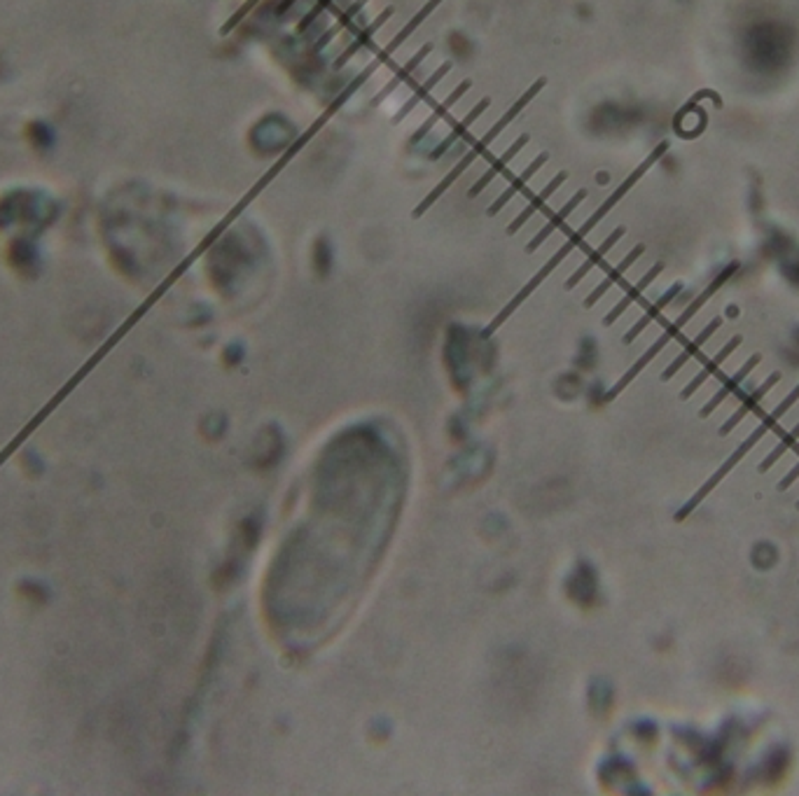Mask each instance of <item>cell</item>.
Here are the masks:
<instances>
[{
	"mask_svg": "<svg viewBox=\"0 0 799 796\" xmlns=\"http://www.w3.org/2000/svg\"><path fill=\"white\" fill-rule=\"evenodd\" d=\"M566 178H568V173L566 171H561V173H556V176L552 178V180H549V185H545V187L540 189V195H535L533 199L529 201V206L523 208L522 213L516 215L515 219H512L510 225H507V234H516L519 232V229H522L523 225H526V222H529L531 218H533L535 213H538V211H540V206L542 203H545V201L549 199V196L554 195V192H556V189L561 187V185H563V182H566Z\"/></svg>",
	"mask_w": 799,
	"mask_h": 796,
	"instance_id": "14",
	"label": "cell"
},
{
	"mask_svg": "<svg viewBox=\"0 0 799 796\" xmlns=\"http://www.w3.org/2000/svg\"><path fill=\"white\" fill-rule=\"evenodd\" d=\"M741 341H743L741 337H731L730 341H727V346H723V348L717 351L715 358L708 360V362H706L704 367H701V371H699L697 377H694L692 381L687 383L685 388H683V393H680V397H683V400H690V397H692L694 393H697V390L701 388V386H704V383L708 381V378H711L713 374H715V371L720 370V367H723L724 362H727V360H730V355L734 351H737L739 346H741Z\"/></svg>",
	"mask_w": 799,
	"mask_h": 796,
	"instance_id": "7",
	"label": "cell"
},
{
	"mask_svg": "<svg viewBox=\"0 0 799 796\" xmlns=\"http://www.w3.org/2000/svg\"><path fill=\"white\" fill-rule=\"evenodd\" d=\"M547 159H549L547 152H542V155H538V157H535L533 162H531L529 166H526V169L522 171V176H516L515 180H512L510 185H507V189H505L503 195H500L496 201H493V203H491V206H489V211H486V213L491 215V218H493V215L500 213V211H503V208L507 206V203H510V201L515 199L516 195H519V189H522L523 185H526V182H529L531 178H533L535 173H538V171H540L542 166H545V163H547Z\"/></svg>",
	"mask_w": 799,
	"mask_h": 796,
	"instance_id": "12",
	"label": "cell"
},
{
	"mask_svg": "<svg viewBox=\"0 0 799 796\" xmlns=\"http://www.w3.org/2000/svg\"><path fill=\"white\" fill-rule=\"evenodd\" d=\"M680 290H683V288H680V283H675L674 288H668L667 292H664V295H661L659 299H657L655 304H652V306H650L648 311H645V314H643V318L638 320V322H635L634 327H631L629 332H627V337H624V344H631V341H634V338L638 337V334H641L643 330H645V327H648L650 322H652V320H655L657 315H659L661 311H664V308L668 306V301L674 299V297L678 295Z\"/></svg>",
	"mask_w": 799,
	"mask_h": 796,
	"instance_id": "20",
	"label": "cell"
},
{
	"mask_svg": "<svg viewBox=\"0 0 799 796\" xmlns=\"http://www.w3.org/2000/svg\"><path fill=\"white\" fill-rule=\"evenodd\" d=\"M797 479H799V463H797V465H795L793 470L787 472L786 477L780 479V482H779V486H776V489H779V490H786V489H790V486H793V483H795V482H797Z\"/></svg>",
	"mask_w": 799,
	"mask_h": 796,
	"instance_id": "28",
	"label": "cell"
},
{
	"mask_svg": "<svg viewBox=\"0 0 799 796\" xmlns=\"http://www.w3.org/2000/svg\"><path fill=\"white\" fill-rule=\"evenodd\" d=\"M430 50H433V44H426V47H423V50H421V52H419V54H416V57H414V59H411V61H410V63H407V66H404V68H403V70H400V73H397V77H396V80L390 82L388 87H386V89H384V92H381V94H379V96H377V100H374V103H379V100H381V99H386V96H388V94H390V92H393V89H396V87H397V84H400V82H403V80H404V77L410 76L411 70H414V68H416V66H419V63H421V61H423V59L428 57V54H430Z\"/></svg>",
	"mask_w": 799,
	"mask_h": 796,
	"instance_id": "26",
	"label": "cell"
},
{
	"mask_svg": "<svg viewBox=\"0 0 799 796\" xmlns=\"http://www.w3.org/2000/svg\"><path fill=\"white\" fill-rule=\"evenodd\" d=\"M587 199V189H579V192H575L573 196H571V199H568V203H563V206L559 208V211H556V213L552 215V218L547 219V225L542 227L540 232L535 234L533 239L529 241V243H526V252H535L538 251V248H540L542 243H545V241L549 239V236H552L554 232H556V229H559L561 225H563V219L568 218V215L573 213L575 208L579 206V203H582V201Z\"/></svg>",
	"mask_w": 799,
	"mask_h": 796,
	"instance_id": "9",
	"label": "cell"
},
{
	"mask_svg": "<svg viewBox=\"0 0 799 796\" xmlns=\"http://www.w3.org/2000/svg\"><path fill=\"white\" fill-rule=\"evenodd\" d=\"M440 3H442V0H428V3H426V5H423V7H421V12H419V14H414V17H411V21H410V24L404 26L403 31L397 33L396 38L390 40V44H388V47H386V50H384V54H381V57H379V61H384V59H386V57H390V54H393V52H396V50H397V47H400V44H403V43H404V40L410 38L411 33H414V31H416V28H419V24H421V21H423V20H426V17H428V14H430V12H433L435 7L440 5Z\"/></svg>",
	"mask_w": 799,
	"mask_h": 796,
	"instance_id": "21",
	"label": "cell"
},
{
	"mask_svg": "<svg viewBox=\"0 0 799 796\" xmlns=\"http://www.w3.org/2000/svg\"><path fill=\"white\" fill-rule=\"evenodd\" d=\"M671 338H675V337H674V334H671V332H668V330H667V332H664V334H661V337H659V338H657L655 344L650 346L648 351L643 353V358H638V362H635V364H634V367H631V370H629V371H627V374H624V377H622V378H619V381H617V383H615V386H612V388H611V393H608V395H605V400H608V402H611V400H615V397H617V395H619V393H622V390H624V388H627V386H629V383H631V381H634V378H635V377H638V374H641V371H643V370H645V367H648V364H650V362H652V360H655V358H657V355H659V353H661V351H664V348H667V344H668V341H671Z\"/></svg>",
	"mask_w": 799,
	"mask_h": 796,
	"instance_id": "11",
	"label": "cell"
},
{
	"mask_svg": "<svg viewBox=\"0 0 799 796\" xmlns=\"http://www.w3.org/2000/svg\"><path fill=\"white\" fill-rule=\"evenodd\" d=\"M737 267H739V264H737V262H731V264H730V267H727V269H723V271H720V274H717V276H715V281H713V283H711V285H708V288H706V290H704V292H701V295H699V297H697V299H694V301H692V304H690V306H687V308H685V311H683V314H680V318H678V320H675L674 325H671V327H667L668 332H671V334H674V337H675V334H678V332H680V330H683V327H685V325H687V322H690V320H692V318H694V315H697V314H699V308L704 306L706 301L711 299V297H713V295H715L717 290L723 288L724 283L730 281V278H731V274H734V271H737Z\"/></svg>",
	"mask_w": 799,
	"mask_h": 796,
	"instance_id": "8",
	"label": "cell"
},
{
	"mask_svg": "<svg viewBox=\"0 0 799 796\" xmlns=\"http://www.w3.org/2000/svg\"><path fill=\"white\" fill-rule=\"evenodd\" d=\"M797 400H799V383H797V386H795L793 390H790V393H787L786 400L780 402L779 407H776L774 411H771V414H769V416H771V418H774V420H779L780 416L787 414V411H790V407H793V404H795V402H797Z\"/></svg>",
	"mask_w": 799,
	"mask_h": 796,
	"instance_id": "27",
	"label": "cell"
},
{
	"mask_svg": "<svg viewBox=\"0 0 799 796\" xmlns=\"http://www.w3.org/2000/svg\"><path fill=\"white\" fill-rule=\"evenodd\" d=\"M470 87H472V82H470V80L460 82L459 87L453 89L451 94H449V96H447V99H444V103H440V106L435 107V113H433V115H430L428 120L423 122V124H421V126H419V129H416V133H414V136H411L410 145H416V143H419V140H421V139H426V133H428V131H430V129H433V126H435V124H437V122H440V120H442V117H444V113H447L449 107H451V106H456V103H459V100H460V96L466 94V92H467V89H470Z\"/></svg>",
	"mask_w": 799,
	"mask_h": 796,
	"instance_id": "19",
	"label": "cell"
},
{
	"mask_svg": "<svg viewBox=\"0 0 799 796\" xmlns=\"http://www.w3.org/2000/svg\"><path fill=\"white\" fill-rule=\"evenodd\" d=\"M760 360H762V355H750L748 360H746V364H743L741 370L737 371V374H734V377H730L727 378V381H723V386H720V390H717L715 395L711 397V400L706 402L704 407H701V411H699V416H701V418H708V416L713 414V411H715L717 407H720V404H723L724 400H727V397L730 395H734V393H737L739 390V386H741L743 381H746V378H748V374L753 370H755L757 364H760Z\"/></svg>",
	"mask_w": 799,
	"mask_h": 796,
	"instance_id": "5",
	"label": "cell"
},
{
	"mask_svg": "<svg viewBox=\"0 0 799 796\" xmlns=\"http://www.w3.org/2000/svg\"><path fill=\"white\" fill-rule=\"evenodd\" d=\"M390 14H393V7H388V10H384V14H381V17H377V20H374V24H372L370 28H365V31L360 33L358 38H356V43H353L351 47H348V50L344 52V54H341L340 59H337V68H341V66H344V63H347L348 59H351L353 54H356V52L360 50V47H365L367 40H370L372 36H374V33H377L379 28H381V26H384V21L388 20Z\"/></svg>",
	"mask_w": 799,
	"mask_h": 796,
	"instance_id": "24",
	"label": "cell"
},
{
	"mask_svg": "<svg viewBox=\"0 0 799 796\" xmlns=\"http://www.w3.org/2000/svg\"><path fill=\"white\" fill-rule=\"evenodd\" d=\"M493 140H496V139H491V136H489V133H484V136H482V140H477V143L472 145L470 150H467V152H466V157L460 159V162H459V163H456V166H453V169H451V171H449L447 176L442 178V180H440V185H437V187H435V189H433V192H430V195H428V196H426V199H423V201H421V203H419V206H416V208H414V213H411V215H414V218H423V215L428 213V211H430V206H433L435 201L440 199V196H442V195H444V192H447V189H449V187H451L453 182H456V180H459V178H460V176H463V171H467V169H470V166H472V162H477V159H479V155H482V152H484V150H486V147H489V145H491V143H493Z\"/></svg>",
	"mask_w": 799,
	"mask_h": 796,
	"instance_id": "4",
	"label": "cell"
},
{
	"mask_svg": "<svg viewBox=\"0 0 799 796\" xmlns=\"http://www.w3.org/2000/svg\"><path fill=\"white\" fill-rule=\"evenodd\" d=\"M779 381H780V374H779V371H774V374H769V378L764 383H762V386H757V388L753 390V393H748V395L743 397L737 411H734V414H731L730 418L724 420L723 427H720V437H727V434H730L731 430H734V427H737L739 423H741V420L746 418V416H748L750 411H753V409L757 407V404H760L762 397L767 395L769 390L774 388V386Z\"/></svg>",
	"mask_w": 799,
	"mask_h": 796,
	"instance_id": "6",
	"label": "cell"
},
{
	"mask_svg": "<svg viewBox=\"0 0 799 796\" xmlns=\"http://www.w3.org/2000/svg\"><path fill=\"white\" fill-rule=\"evenodd\" d=\"M622 236H624V227H617L615 232H612V234H611V236H608V239H605V241H603V243L598 245L596 251H592V252H589V258H587V259H585V262L579 264V269H578V271H575L573 276H571V278H568V281H566V288H568V290H573V288H575V285H578V283H579V281H582V278H585V276H587V274H589V271H592V269H594V267H596V264H598V262H601V259H603V258H605V255H608V252H611V251H612V245H615V243H617V241L622 239Z\"/></svg>",
	"mask_w": 799,
	"mask_h": 796,
	"instance_id": "16",
	"label": "cell"
},
{
	"mask_svg": "<svg viewBox=\"0 0 799 796\" xmlns=\"http://www.w3.org/2000/svg\"><path fill=\"white\" fill-rule=\"evenodd\" d=\"M643 252H645V245H635L634 251H631V252H629V255H627V258H624V259H622V262L617 264L615 269H611V271H608V276H605V278H603V281L598 283V288H596V290H594L592 295H589V297H587V299H585V306H587V308H592V306H594V304H596V301H598V299H601V297H603V295H605V292H608V290H611V288H612V285H615V283H617V281H619V278H622V276H624V274H627V271H629V267H631V264H634V262H635V259L641 258Z\"/></svg>",
	"mask_w": 799,
	"mask_h": 796,
	"instance_id": "15",
	"label": "cell"
},
{
	"mask_svg": "<svg viewBox=\"0 0 799 796\" xmlns=\"http://www.w3.org/2000/svg\"><path fill=\"white\" fill-rule=\"evenodd\" d=\"M797 509H799V500H797Z\"/></svg>",
	"mask_w": 799,
	"mask_h": 796,
	"instance_id": "29",
	"label": "cell"
},
{
	"mask_svg": "<svg viewBox=\"0 0 799 796\" xmlns=\"http://www.w3.org/2000/svg\"><path fill=\"white\" fill-rule=\"evenodd\" d=\"M797 439H799V423L793 427V430H790V433L783 434V437H780V442H779V444H776L774 451L769 453L767 458L762 460L760 467H757V470H760L762 474H764V472H767V470H771V465H774L776 460L783 458V456H786V453L790 451V449H793L795 442H797Z\"/></svg>",
	"mask_w": 799,
	"mask_h": 796,
	"instance_id": "25",
	"label": "cell"
},
{
	"mask_svg": "<svg viewBox=\"0 0 799 796\" xmlns=\"http://www.w3.org/2000/svg\"><path fill=\"white\" fill-rule=\"evenodd\" d=\"M585 236H587V234H585V232H582V229H578V232H575V234H573V236H571V239H568V241H566V243L561 245L559 251H556V252H554V255H552V259H549V262H547V264H545V267H542V269H540V271H538V274H535V276H533V278H531V281H529V283H526V285H523V290H522V292H519V295H516V297H515V299H512V301H510V304H507V306H505V308H503V311H500V314H498V318H496V320H493L491 325L486 327L484 337H491V334H493V332H496L498 327L503 325L505 320L510 318V315H512V314H515L516 308L522 306L523 301H526V297H529V295H531V292H535V288H538V285H540V283H542V281H545V278H547V276H549V274H552V271H554V269H556V267H559V264H561V262H563V259H566V258H568V255H571V252H573V251H575V245H578V243H579V241L585 239Z\"/></svg>",
	"mask_w": 799,
	"mask_h": 796,
	"instance_id": "2",
	"label": "cell"
},
{
	"mask_svg": "<svg viewBox=\"0 0 799 796\" xmlns=\"http://www.w3.org/2000/svg\"><path fill=\"white\" fill-rule=\"evenodd\" d=\"M661 269H664V264H661V262H659V264H655V267H652V269H650L648 274H645V276L641 278V281L635 283L634 288L627 290V295H624L622 299H619V304H617V306L612 308L611 314H608V315H605V318H603V325H612V322H615V320L619 318V315H622L624 311H627V308H629L631 304H634V301L638 299V297H641L643 292H645V290H648V285H650V283H652V281H655L657 276H659Z\"/></svg>",
	"mask_w": 799,
	"mask_h": 796,
	"instance_id": "17",
	"label": "cell"
},
{
	"mask_svg": "<svg viewBox=\"0 0 799 796\" xmlns=\"http://www.w3.org/2000/svg\"><path fill=\"white\" fill-rule=\"evenodd\" d=\"M542 87H545V77H540V80H535V82H533V87L526 89V92H523V94L515 100V106L507 107V110H505L503 117H500V120H498L496 124H493L491 129H489V131H486V133H489V136H491V139H498V136H500V133H503L505 129H507V126H510V122H515L516 115L522 113L523 107L529 106L531 100H533L535 96L540 94V89H542Z\"/></svg>",
	"mask_w": 799,
	"mask_h": 796,
	"instance_id": "18",
	"label": "cell"
},
{
	"mask_svg": "<svg viewBox=\"0 0 799 796\" xmlns=\"http://www.w3.org/2000/svg\"><path fill=\"white\" fill-rule=\"evenodd\" d=\"M489 106H491V99H482V100H479L477 106L472 107L470 113H467V115H466V120L460 122V124H456V126H453L451 136H449V139H447V140H444V143H442V145H440V147H437V150H433V152H430V159H437V157H442V152L447 150V147H449V145H451V143H453V140H459V139H460V136H463V133H466V131H467V129H470V126H472V124H475V120H477L479 115L484 113V110H486V107H489Z\"/></svg>",
	"mask_w": 799,
	"mask_h": 796,
	"instance_id": "22",
	"label": "cell"
},
{
	"mask_svg": "<svg viewBox=\"0 0 799 796\" xmlns=\"http://www.w3.org/2000/svg\"><path fill=\"white\" fill-rule=\"evenodd\" d=\"M667 150H668V143H667V140H661V143H659V145H657L655 150H652V155H648V157L643 159V162H641V163H638V166H635V171H634V173H629V176H627V180H624V182H622V185H619V187H617V189H615V192H612V195H611V196H608V199H605V201H603V203H601V206H598V211H596V213H594V215H592V218L587 219L585 225L579 227V229H582V232H585V234H589V232H592L594 227H596V225H598V222H601V219H603V218H605V215L611 213V211H612V206H617V203H619V201H622V199H624V196L629 195V189H631V187H634L635 182L641 180V178H643V176H645V173H648V171H650V169H652V166H655V163H657V162H659V159H661V157H664V152H667Z\"/></svg>",
	"mask_w": 799,
	"mask_h": 796,
	"instance_id": "3",
	"label": "cell"
},
{
	"mask_svg": "<svg viewBox=\"0 0 799 796\" xmlns=\"http://www.w3.org/2000/svg\"><path fill=\"white\" fill-rule=\"evenodd\" d=\"M776 423H779V420H774V418H771V416H767V418L762 420L760 426H757V427H755V430H753V433H750V434H748V437H746V442H741V444H739V446H737V451L731 453L730 458L724 460V465H723V467H720V470H717V472H715V474H713V477H711V479H708V482H706V483H704V486H701V489H699V490H697V493H694V496H692V498H690V500H687V502H685V505H683V507H680V509H678V514H675V519H678V521H683V519H687V516L692 514L694 509H697V507H699V505H701V500H704V498H706V496H708V493H711V490H713V489H715L717 483L723 482V479H724V477H727V474H730V472H731V470H734V465H739V463H741V458H743V456H746V453H748V451H750V449H753V446H755V444H757V442H760V439H762V437H764V434H767V433H769V430H771V427H774V426H776Z\"/></svg>",
	"mask_w": 799,
	"mask_h": 796,
	"instance_id": "1",
	"label": "cell"
},
{
	"mask_svg": "<svg viewBox=\"0 0 799 796\" xmlns=\"http://www.w3.org/2000/svg\"><path fill=\"white\" fill-rule=\"evenodd\" d=\"M529 139H531V136H519V139H516L515 143H512L510 147H507V150H505L503 155H500V157H498L496 162H493L491 166H489V169H486L484 176L479 178V180L475 182V185H472L470 192H467V196H477V195H482V192H484V189L489 187V185H491V182L496 180L498 176H500V171H503L505 166H507V163H510L512 159H515L516 155H519V152L523 150V147H526V143H529Z\"/></svg>",
	"mask_w": 799,
	"mask_h": 796,
	"instance_id": "13",
	"label": "cell"
},
{
	"mask_svg": "<svg viewBox=\"0 0 799 796\" xmlns=\"http://www.w3.org/2000/svg\"><path fill=\"white\" fill-rule=\"evenodd\" d=\"M720 325H723V318H713L711 322H708V325H706L704 330H701V332L697 334V337H694V341H690V344H687L685 348L680 351L678 358H675L674 362L668 364L667 370H664V374H661V381H668V378H671V377H675V374H678V371L683 370V367H685V364L690 362V360H692L694 355H697V353L701 351V348H704L706 341H708V338H711L713 334H715V330Z\"/></svg>",
	"mask_w": 799,
	"mask_h": 796,
	"instance_id": "10",
	"label": "cell"
},
{
	"mask_svg": "<svg viewBox=\"0 0 799 796\" xmlns=\"http://www.w3.org/2000/svg\"><path fill=\"white\" fill-rule=\"evenodd\" d=\"M449 70H451V63H444V66H440V70H437V73H433V76L428 77V82H426V84H421V87L416 89L414 96H411V99L407 100V103H404V107H403V110H400V113L396 115V120H393V122H396V124H397V122H403L404 117H407V115H410L411 110H414V107L419 106V103H421L423 96H428L430 92H433L435 84H437V82H440L442 77L447 76Z\"/></svg>",
	"mask_w": 799,
	"mask_h": 796,
	"instance_id": "23",
	"label": "cell"
}]
</instances>
